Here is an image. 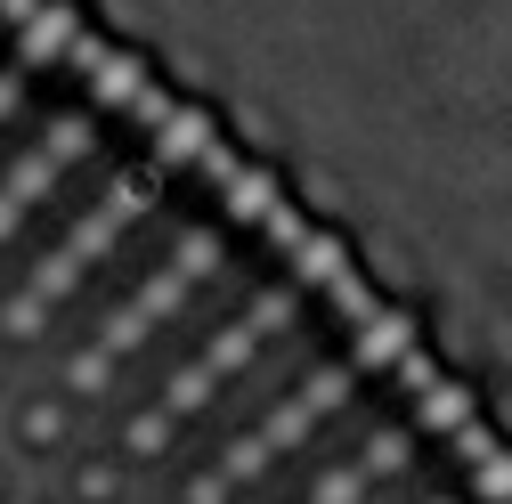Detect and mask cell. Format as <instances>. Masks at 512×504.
Instances as JSON below:
<instances>
[{"label":"cell","mask_w":512,"mask_h":504,"mask_svg":"<svg viewBox=\"0 0 512 504\" xmlns=\"http://www.w3.org/2000/svg\"><path fill=\"white\" fill-rule=\"evenodd\" d=\"M74 431V399H17V448L25 456H57Z\"/></svg>","instance_id":"obj_1"},{"label":"cell","mask_w":512,"mask_h":504,"mask_svg":"<svg viewBox=\"0 0 512 504\" xmlns=\"http://www.w3.org/2000/svg\"><path fill=\"white\" fill-rule=\"evenodd\" d=\"M0 504H17V464H0Z\"/></svg>","instance_id":"obj_2"}]
</instances>
